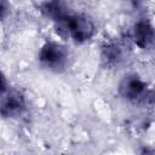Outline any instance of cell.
<instances>
[{"label":"cell","instance_id":"cell-1","mask_svg":"<svg viewBox=\"0 0 155 155\" xmlns=\"http://www.w3.org/2000/svg\"><path fill=\"white\" fill-rule=\"evenodd\" d=\"M54 28L62 38H69L76 44L90 41L96 34V25L93 21L82 13L70 12L64 19L54 24Z\"/></svg>","mask_w":155,"mask_h":155},{"label":"cell","instance_id":"cell-2","mask_svg":"<svg viewBox=\"0 0 155 155\" xmlns=\"http://www.w3.org/2000/svg\"><path fill=\"white\" fill-rule=\"evenodd\" d=\"M117 93L122 99L131 103H145L148 98H151V91L147 82L136 74H128L121 79Z\"/></svg>","mask_w":155,"mask_h":155},{"label":"cell","instance_id":"cell-3","mask_svg":"<svg viewBox=\"0 0 155 155\" xmlns=\"http://www.w3.org/2000/svg\"><path fill=\"white\" fill-rule=\"evenodd\" d=\"M38 57L44 68L54 73H61L68 65L69 53L63 45L56 41H47L41 46Z\"/></svg>","mask_w":155,"mask_h":155},{"label":"cell","instance_id":"cell-4","mask_svg":"<svg viewBox=\"0 0 155 155\" xmlns=\"http://www.w3.org/2000/svg\"><path fill=\"white\" fill-rule=\"evenodd\" d=\"M27 109L23 93L18 90H7L0 94V116L4 119H16Z\"/></svg>","mask_w":155,"mask_h":155},{"label":"cell","instance_id":"cell-5","mask_svg":"<svg viewBox=\"0 0 155 155\" xmlns=\"http://www.w3.org/2000/svg\"><path fill=\"white\" fill-rule=\"evenodd\" d=\"M125 45L117 40L105 41L101 47V61L107 68H116L125 59Z\"/></svg>","mask_w":155,"mask_h":155},{"label":"cell","instance_id":"cell-6","mask_svg":"<svg viewBox=\"0 0 155 155\" xmlns=\"http://www.w3.org/2000/svg\"><path fill=\"white\" fill-rule=\"evenodd\" d=\"M131 39L140 50H148L154 41V28L148 18L138 19L132 29Z\"/></svg>","mask_w":155,"mask_h":155},{"label":"cell","instance_id":"cell-7","mask_svg":"<svg viewBox=\"0 0 155 155\" xmlns=\"http://www.w3.org/2000/svg\"><path fill=\"white\" fill-rule=\"evenodd\" d=\"M39 10L47 19L52 21L53 24L61 22L71 12L64 0H45L40 4Z\"/></svg>","mask_w":155,"mask_h":155},{"label":"cell","instance_id":"cell-8","mask_svg":"<svg viewBox=\"0 0 155 155\" xmlns=\"http://www.w3.org/2000/svg\"><path fill=\"white\" fill-rule=\"evenodd\" d=\"M10 13V4L7 0H0V21L5 19Z\"/></svg>","mask_w":155,"mask_h":155},{"label":"cell","instance_id":"cell-9","mask_svg":"<svg viewBox=\"0 0 155 155\" xmlns=\"http://www.w3.org/2000/svg\"><path fill=\"white\" fill-rule=\"evenodd\" d=\"M8 81L6 79V75L4 74L2 69L0 68V94H2L4 92H6L8 90Z\"/></svg>","mask_w":155,"mask_h":155},{"label":"cell","instance_id":"cell-10","mask_svg":"<svg viewBox=\"0 0 155 155\" xmlns=\"http://www.w3.org/2000/svg\"><path fill=\"white\" fill-rule=\"evenodd\" d=\"M132 1V4L134 5V6H138V5H140L142 2H143V0H131Z\"/></svg>","mask_w":155,"mask_h":155}]
</instances>
